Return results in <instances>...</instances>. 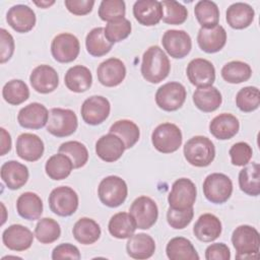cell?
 <instances>
[{"label":"cell","instance_id":"6da1fadb","mask_svg":"<svg viewBox=\"0 0 260 260\" xmlns=\"http://www.w3.org/2000/svg\"><path fill=\"white\" fill-rule=\"evenodd\" d=\"M142 77L150 83H159L166 79L171 70L169 57L158 46H150L143 53L141 62Z\"/></svg>","mask_w":260,"mask_h":260},{"label":"cell","instance_id":"7a4b0ae2","mask_svg":"<svg viewBox=\"0 0 260 260\" xmlns=\"http://www.w3.org/2000/svg\"><path fill=\"white\" fill-rule=\"evenodd\" d=\"M232 243L236 250L237 259H257L260 237L258 231L251 225L237 226L232 234Z\"/></svg>","mask_w":260,"mask_h":260},{"label":"cell","instance_id":"3957f363","mask_svg":"<svg viewBox=\"0 0 260 260\" xmlns=\"http://www.w3.org/2000/svg\"><path fill=\"white\" fill-rule=\"evenodd\" d=\"M184 156L194 167L204 168L209 166L215 157L213 142L206 136L196 135L190 138L184 145Z\"/></svg>","mask_w":260,"mask_h":260},{"label":"cell","instance_id":"277c9868","mask_svg":"<svg viewBox=\"0 0 260 260\" xmlns=\"http://www.w3.org/2000/svg\"><path fill=\"white\" fill-rule=\"evenodd\" d=\"M183 136L181 129L173 123H161L157 125L151 133L153 147L161 153H172L177 151L182 145Z\"/></svg>","mask_w":260,"mask_h":260},{"label":"cell","instance_id":"5b68a950","mask_svg":"<svg viewBox=\"0 0 260 260\" xmlns=\"http://www.w3.org/2000/svg\"><path fill=\"white\" fill-rule=\"evenodd\" d=\"M98 195L104 205L115 208L125 202L128 195V187L122 178L108 176L100 182Z\"/></svg>","mask_w":260,"mask_h":260},{"label":"cell","instance_id":"8992f818","mask_svg":"<svg viewBox=\"0 0 260 260\" xmlns=\"http://www.w3.org/2000/svg\"><path fill=\"white\" fill-rule=\"evenodd\" d=\"M77 127V116L72 110L62 108H53L50 110L46 129L53 136H70L76 131Z\"/></svg>","mask_w":260,"mask_h":260},{"label":"cell","instance_id":"52a82bcc","mask_svg":"<svg viewBox=\"0 0 260 260\" xmlns=\"http://www.w3.org/2000/svg\"><path fill=\"white\" fill-rule=\"evenodd\" d=\"M203 194L205 198L214 204L226 202L233 193V182L222 173H212L203 182Z\"/></svg>","mask_w":260,"mask_h":260},{"label":"cell","instance_id":"ba28073f","mask_svg":"<svg viewBox=\"0 0 260 260\" xmlns=\"http://www.w3.org/2000/svg\"><path fill=\"white\" fill-rule=\"evenodd\" d=\"M49 207L59 216H70L78 208V195L68 186H59L53 189L49 195Z\"/></svg>","mask_w":260,"mask_h":260},{"label":"cell","instance_id":"9c48e42d","mask_svg":"<svg viewBox=\"0 0 260 260\" xmlns=\"http://www.w3.org/2000/svg\"><path fill=\"white\" fill-rule=\"evenodd\" d=\"M186 88L178 81H170L159 86L155 92L157 107L166 112L179 110L186 101Z\"/></svg>","mask_w":260,"mask_h":260},{"label":"cell","instance_id":"30bf717a","mask_svg":"<svg viewBox=\"0 0 260 260\" xmlns=\"http://www.w3.org/2000/svg\"><path fill=\"white\" fill-rule=\"evenodd\" d=\"M129 213L133 217L137 229L148 230L157 220L158 208L154 200L148 196H139L131 204Z\"/></svg>","mask_w":260,"mask_h":260},{"label":"cell","instance_id":"8fae6325","mask_svg":"<svg viewBox=\"0 0 260 260\" xmlns=\"http://www.w3.org/2000/svg\"><path fill=\"white\" fill-rule=\"evenodd\" d=\"M197 196L195 184L188 178H180L172 185V190L168 196L171 208L187 209L193 207Z\"/></svg>","mask_w":260,"mask_h":260},{"label":"cell","instance_id":"7c38bea8","mask_svg":"<svg viewBox=\"0 0 260 260\" xmlns=\"http://www.w3.org/2000/svg\"><path fill=\"white\" fill-rule=\"evenodd\" d=\"M80 51L78 39L69 32L57 35L51 43V53L53 58L60 63H70L74 61Z\"/></svg>","mask_w":260,"mask_h":260},{"label":"cell","instance_id":"4fadbf2b","mask_svg":"<svg viewBox=\"0 0 260 260\" xmlns=\"http://www.w3.org/2000/svg\"><path fill=\"white\" fill-rule=\"evenodd\" d=\"M111 105L103 95H91L87 98L80 109L82 120L88 125H100L110 115Z\"/></svg>","mask_w":260,"mask_h":260},{"label":"cell","instance_id":"5bb4252c","mask_svg":"<svg viewBox=\"0 0 260 260\" xmlns=\"http://www.w3.org/2000/svg\"><path fill=\"white\" fill-rule=\"evenodd\" d=\"M161 44L166 52L175 59L186 57L192 49L191 37L182 29H168L161 38Z\"/></svg>","mask_w":260,"mask_h":260},{"label":"cell","instance_id":"9a60e30c","mask_svg":"<svg viewBox=\"0 0 260 260\" xmlns=\"http://www.w3.org/2000/svg\"><path fill=\"white\" fill-rule=\"evenodd\" d=\"M189 81L197 87H205L213 84L215 80V68L213 64L203 58L191 60L186 69Z\"/></svg>","mask_w":260,"mask_h":260},{"label":"cell","instance_id":"2e32d148","mask_svg":"<svg viewBox=\"0 0 260 260\" xmlns=\"http://www.w3.org/2000/svg\"><path fill=\"white\" fill-rule=\"evenodd\" d=\"M35 235L22 224H11L4 230L2 242L6 248L11 251L21 252L30 248Z\"/></svg>","mask_w":260,"mask_h":260},{"label":"cell","instance_id":"e0dca14e","mask_svg":"<svg viewBox=\"0 0 260 260\" xmlns=\"http://www.w3.org/2000/svg\"><path fill=\"white\" fill-rule=\"evenodd\" d=\"M98 79L107 87H114L122 83L126 77V67L122 60L109 58L103 61L96 69Z\"/></svg>","mask_w":260,"mask_h":260},{"label":"cell","instance_id":"ac0fdd59","mask_svg":"<svg viewBox=\"0 0 260 260\" xmlns=\"http://www.w3.org/2000/svg\"><path fill=\"white\" fill-rule=\"evenodd\" d=\"M31 87L40 93H50L59 85V75L57 71L46 64L37 66L29 75Z\"/></svg>","mask_w":260,"mask_h":260},{"label":"cell","instance_id":"d6986e66","mask_svg":"<svg viewBox=\"0 0 260 260\" xmlns=\"http://www.w3.org/2000/svg\"><path fill=\"white\" fill-rule=\"evenodd\" d=\"M7 23L17 32H28L36 25V13L27 5L17 4L10 7L6 13Z\"/></svg>","mask_w":260,"mask_h":260},{"label":"cell","instance_id":"ffe728a7","mask_svg":"<svg viewBox=\"0 0 260 260\" xmlns=\"http://www.w3.org/2000/svg\"><path fill=\"white\" fill-rule=\"evenodd\" d=\"M49 120L48 109L40 103H30L20 109L17 115L18 124L26 129H41Z\"/></svg>","mask_w":260,"mask_h":260},{"label":"cell","instance_id":"44dd1931","mask_svg":"<svg viewBox=\"0 0 260 260\" xmlns=\"http://www.w3.org/2000/svg\"><path fill=\"white\" fill-rule=\"evenodd\" d=\"M125 149V144L122 139L110 132L101 136L95 142V153L106 162L118 160L123 155Z\"/></svg>","mask_w":260,"mask_h":260},{"label":"cell","instance_id":"7402d4cb","mask_svg":"<svg viewBox=\"0 0 260 260\" xmlns=\"http://www.w3.org/2000/svg\"><path fill=\"white\" fill-rule=\"evenodd\" d=\"M16 154L23 160L37 161L44 153L43 140L36 134L22 133L16 140Z\"/></svg>","mask_w":260,"mask_h":260},{"label":"cell","instance_id":"603a6c76","mask_svg":"<svg viewBox=\"0 0 260 260\" xmlns=\"http://www.w3.org/2000/svg\"><path fill=\"white\" fill-rule=\"evenodd\" d=\"M133 15L142 25H156L162 18V8L156 0H138L133 5Z\"/></svg>","mask_w":260,"mask_h":260},{"label":"cell","instance_id":"cb8c5ba5","mask_svg":"<svg viewBox=\"0 0 260 260\" xmlns=\"http://www.w3.org/2000/svg\"><path fill=\"white\" fill-rule=\"evenodd\" d=\"M199 48L205 53L219 52L226 43V31L223 26L217 24L211 28H200L197 35Z\"/></svg>","mask_w":260,"mask_h":260},{"label":"cell","instance_id":"d4e9b609","mask_svg":"<svg viewBox=\"0 0 260 260\" xmlns=\"http://www.w3.org/2000/svg\"><path fill=\"white\" fill-rule=\"evenodd\" d=\"M222 231L221 221L212 213H203L199 216L193 226V234L201 242H212L216 240Z\"/></svg>","mask_w":260,"mask_h":260},{"label":"cell","instance_id":"484cf974","mask_svg":"<svg viewBox=\"0 0 260 260\" xmlns=\"http://www.w3.org/2000/svg\"><path fill=\"white\" fill-rule=\"evenodd\" d=\"M1 179L8 189L17 190L24 186L28 180L29 173L26 166L16 160H8L1 166Z\"/></svg>","mask_w":260,"mask_h":260},{"label":"cell","instance_id":"4316f807","mask_svg":"<svg viewBox=\"0 0 260 260\" xmlns=\"http://www.w3.org/2000/svg\"><path fill=\"white\" fill-rule=\"evenodd\" d=\"M240 129V122L236 116L230 113H221L215 116L209 123L210 133L219 140L233 138Z\"/></svg>","mask_w":260,"mask_h":260},{"label":"cell","instance_id":"83f0119b","mask_svg":"<svg viewBox=\"0 0 260 260\" xmlns=\"http://www.w3.org/2000/svg\"><path fill=\"white\" fill-rule=\"evenodd\" d=\"M127 254L137 260L150 258L155 252V242L151 236L138 233L133 234L126 243Z\"/></svg>","mask_w":260,"mask_h":260},{"label":"cell","instance_id":"f1b7e54d","mask_svg":"<svg viewBox=\"0 0 260 260\" xmlns=\"http://www.w3.org/2000/svg\"><path fill=\"white\" fill-rule=\"evenodd\" d=\"M255 11L251 5L244 2H236L229 6L225 19L228 24L235 29H244L250 26L254 20Z\"/></svg>","mask_w":260,"mask_h":260},{"label":"cell","instance_id":"f546056e","mask_svg":"<svg viewBox=\"0 0 260 260\" xmlns=\"http://www.w3.org/2000/svg\"><path fill=\"white\" fill-rule=\"evenodd\" d=\"M64 82L67 88L73 92H84L92 84V75L90 70L83 65L70 67L64 76Z\"/></svg>","mask_w":260,"mask_h":260},{"label":"cell","instance_id":"4dcf8cb0","mask_svg":"<svg viewBox=\"0 0 260 260\" xmlns=\"http://www.w3.org/2000/svg\"><path fill=\"white\" fill-rule=\"evenodd\" d=\"M192 98L195 107L204 113H211L217 110L222 103L220 91L212 85L197 87Z\"/></svg>","mask_w":260,"mask_h":260},{"label":"cell","instance_id":"1f68e13d","mask_svg":"<svg viewBox=\"0 0 260 260\" xmlns=\"http://www.w3.org/2000/svg\"><path fill=\"white\" fill-rule=\"evenodd\" d=\"M17 213L24 219H39L43 213V201L41 197L34 192H24L16 200Z\"/></svg>","mask_w":260,"mask_h":260},{"label":"cell","instance_id":"d6a6232c","mask_svg":"<svg viewBox=\"0 0 260 260\" xmlns=\"http://www.w3.org/2000/svg\"><path fill=\"white\" fill-rule=\"evenodd\" d=\"M166 253L171 260H199V255L192 242L184 237L171 239L166 247Z\"/></svg>","mask_w":260,"mask_h":260},{"label":"cell","instance_id":"836d02e7","mask_svg":"<svg viewBox=\"0 0 260 260\" xmlns=\"http://www.w3.org/2000/svg\"><path fill=\"white\" fill-rule=\"evenodd\" d=\"M100 224L89 217L79 218L73 225L72 234L74 239L82 245H91L101 237Z\"/></svg>","mask_w":260,"mask_h":260},{"label":"cell","instance_id":"e575fe53","mask_svg":"<svg viewBox=\"0 0 260 260\" xmlns=\"http://www.w3.org/2000/svg\"><path fill=\"white\" fill-rule=\"evenodd\" d=\"M240 189L249 196L260 194V166L257 162L246 165L239 173Z\"/></svg>","mask_w":260,"mask_h":260},{"label":"cell","instance_id":"d590c367","mask_svg":"<svg viewBox=\"0 0 260 260\" xmlns=\"http://www.w3.org/2000/svg\"><path fill=\"white\" fill-rule=\"evenodd\" d=\"M136 223L130 213L118 212L114 214L108 224L109 233L117 239L123 240L130 238L136 231Z\"/></svg>","mask_w":260,"mask_h":260},{"label":"cell","instance_id":"8d00e7d4","mask_svg":"<svg viewBox=\"0 0 260 260\" xmlns=\"http://www.w3.org/2000/svg\"><path fill=\"white\" fill-rule=\"evenodd\" d=\"M73 164L71 159L64 153L58 152L48 158L45 165V171L47 176L55 181L66 179L73 170Z\"/></svg>","mask_w":260,"mask_h":260},{"label":"cell","instance_id":"74e56055","mask_svg":"<svg viewBox=\"0 0 260 260\" xmlns=\"http://www.w3.org/2000/svg\"><path fill=\"white\" fill-rule=\"evenodd\" d=\"M194 13L202 28H211L218 24L219 9L213 1H198L194 7Z\"/></svg>","mask_w":260,"mask_h":260},{"label":"cell","instance_id":"f35d334b","mask_svg":"<svg viewBox=\"0 0 260 260\" xmlns=\"http://www.w3.org/2000/svg\"><path fill=\"white\" fill-rule=\"evenodd\" d=\"M109 132L119 136L124 142L126 149L133 147L140 137L139 127L133 121L127 119L116 121L110 127Z\"/></svg>","mask_w":260,"mask_h":260},{"label":"cell","instance_id":"ab89813d","mask_svg":"<svg viewBox=\"0 0 260 260\" xmlns=\"http://www.w3.org/2000/svg\"><path fill=\"white\" fill-rule=\"evenodd\" d=\"M85 47L89 55L93 57H102L111 51L113 44L106 39L105 28L99 26L92 28L86 35Z\"/></svg>","mask_w":260,"mask_h":260},{"label":"cell","instance_id":"60d3db41","mask_svg":"<svg viewBox=\"0 0 260 260\" xmlns=\"http://www.w3.org/2000/svg\"><path fill=\"white\" fill-rule=\"evenodd\" d=\"M220 73L221 77L226 82L238 84L250 79L252 76V68L248 63L236 60L224 64Z\"/></svg>","mask_w":260,"mask_h":260},{"label":"cell","instance_id":"b9f144b4","mask_svg":"<svg viewBox=\"0 0 260 260\" xmlns=\"http://www.w3.org/2000/svg\"><path fill=\"white\" fill-rule=\"evenodd\" d=\"M2 96L6 103L17 106L24 103L29 98V89L24 81L12 79L4 84Z\"/></svg>","mask_w":260,"mask_h":260},{"label":"cell","instance_id":"7bdbcfd3","mask_svg":"<svg viewBox=\"0 0 260 260\" xmlns=\"http://www.w3.org/2000/svg\"><path fill=\"white\" fill-rule=\"evenodd\" d=\"M61 236L60 224L51 217L41 218L35 228V237L42 244H51Z\"/></svg>","mask_w":260,"mask_h":260},{"label":"cell","instance_id":"ee69618b","mask_svg":"<svg viewBox=\"0 0 260 260\" xmlns=\"http://www.w3.org/2000/svg\"><path fill=\"white\" fill-rule=\"evenodd\" d=\"M58 151L66 154L71 159L74 169L84 167L88 160V151L86 146L76 140L63 142L59 146Z\"/></svg>","mask_w":260,"mask_h":260},{"label":"cell","instance_id":"f6af8a7d","mask_svg":"<svg viewBox=\"0 0 260 260\" xmlns=\"http://www.w3.org/2000/svg\"><path fill=\"white\" fill-rule=\"evenodd\" d=\"M162 8V21L167 24L179 25L186 21L188 17L187 8L180 2L164 0L160 2Z\"/></svg>","mask_w":260,"mask_h":260},{"label":"cell","instance_id":"bcb514c9","mask_svg":"<svg viewBox=\"0 0 260 260\" xmlns=\"http://www.w3.org/2000/svg\"><path fill=\"white\" fill-rule=\"evenodd\" d=\"M236 105L242 112L250 113L259 108L260 92L256 86H245L236 95Z\"/></svg>","mask_w":260,"mask_h":260},{"label":"cell","instance_id":"7dc6e473","mask_svg":"<svg viewBox=\"0 0 260 260\" xmlns=\"http://www.w3.org/2000/svg\"><path fill=\"white\" fill-rule=\"evenodd\" d=\"M132 30V25L130 20L125 17L110 21L105 27V37L111 43H119L129 37Z\"/></svg>","mask_w":260,"mask_h":260},{"label":"cell","instance_id":"c3c4849f","mask_svg":"<svg viewBox=\"0 0 260 260\" xmlns=\"http://www.w3.org/2000/svg\"><path fill=\"white\" fill-rule=\"evenodd\" d=\"M126 13V5L123 0H103L99 7V16L104 21H114L122 18Z\"/></svg>","mask_w":260,"mask_h":260},{"label":"cell","instance_id":"681fc988","mask_svg":"<svg viewBox=\"0 0 260 260\" xmlns=\"http://www.w3.org/2000/svg\"><path fill=\"white\" fill-rule=\"evenodd\" d=\"M194 216L193 207L187 209H174L169 207L167 211V220L171 228L175 230H183L192 221Z\"/></svg>","mask_w":260,"mask_h":260},{"label":"cell","instance_id":"f907efd6","mask_svg":"<svg viewBox=\"0 0 260 260\" xmlns=\"http://www.w3.org/2000/svg\"><path fill=\"white\" fill-rule=\"evenodd\" d=\"M231 161L236 167H245L253 156L252 147L247 142H237L229 150Z\"/></svg>","mask_w":260,"mask_h":260},{"label":"cell","instance_id":"816d5d0a","mask_svg":"<svg viewBox=\"0 0 260 260\" xmlns=\"http://www.w3.org/2000/svg\"><path fill=\"white\" fill-rule=\"evenodd\" d=\"M81 258L78 248L70 243H62L56 246L52 252V259H73L78 260Z\"/></svg>","mask_w":260,"mask_h":260},{"label":"cell","instance_id":"f5cc1de1","mask_svg":"<svg viewBox=\"0 0 260 260\" xmlns=\"http://www.w3.org/2000/svg\"><path fill=\"white\" fill-rule=\"evenodd\" d=\"M0 62L3 64L10 60L14 53V40L13 37L5 28H0Z\"/></svg>","mask_w":260,"mask_h":260},{"label":"cell","instance_id":"db71d44e","mask_svg":"<svg viewBox=\"0 0 260 260\" xmlns=\"http://www.w3.org/2000/svg\"><path fill=\"white\" fill-rule=\"evenodd\" d=\"M206 260H230L231 251L224 243H214L209 245L205 250Z\"/></svg>","mask_w":260,"mask_h":260},{"label":"cell","instance_id":"11a10c76","mask_svg":"<svg viewBox=\"0 0 260 260\" xmlns=\"http://www.w3.org/2000/svg\"><path fill=\"white\" fill-rule=\"evenodd\" d=\"M64 4L69 12L75 15H86L91 12L93 0H65Z\"/></svg>","mask_w":260,"mask_h":260},{"label":"cell","instance_id":"9f6ffc18","mask_svg":"<svg viewBox=\"0 0 260 260\" xmlns=\"http://www.w3.org/2000/svg\"><path fill=\"white\" fill-rule=\"evenodd\" d=\"M1 155H5L11 149V136L10 134L4 129L1 128Z\"/></svg>","mask_w":260,"mask_h":260},{"label":"cell","instance_id":"6f0895ef","mask_svg":"<svg viewBox=\"0 0 260 260\" xmlns=\"http://www.w3.org/2000/svg\"><path fill=\"white\" fill-rule=\"evenodd\" d=\"M34 3H35L37 6L41 7V8H49L50 6H52V5L55 3V1H40V2L35 1Z\"/></svg>","mask_w":260,"mask_h":260}]
</instances>
